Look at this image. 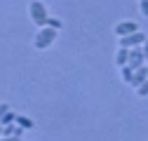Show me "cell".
Wrapping results in <instances>:
<instances>
[{"label": "cell", "instance_id": "cell-10", "mask_svg": "<svg viewBox=\"0 0 148 141\" xmlns=\"http://www.w3.org/2000/svg\"><path fill=\"white\" fill-rule=\"evenodd\" d=\"M45 26H49V28H54V31H61L64 28V24H61V19H54V16H49L47 19V24Z\"/></svg>", "mask_w": 148, "mask_h": 141}, {"label": "cell", "instance_id": "cell-13", "mask_svg": "<svg viewBox=\"0 0 148 141\" xmlns=\"http://www.w3.org/2000/svg\"><path fill=\"white\" fill-rule=\"evenodd\" d=\"M136 94H139V97H148V80H143V82L136 87Z\"/></svg>", "mask_w": 148, "mask_h": 141}, {"label": "cell", "instance_id": "cell-7", "mask_svg": "<svg viewBox=\"0 0 148 141\" xmlns=\"http://www.w3.org/2000/svg\"><path fill=\"white\" fill-rule=\"evenodd\" d=\"M24 129L16 125V122H10V125H3V136H21Z\"/></svg>", "mask_w": 148, "mask_h": 141}, {"label": "cell", "instance_id": "cell-18", "mask_svg": "<svg viewBox=\"0 0 148 141\" xmlns=\"http://www.w3.org/2000/svg\"><path fill=\"white\" fill-rule=\"evenodd\" d=\"M0 136H3V125H0Z\"/></svg>", "mask_w": 148, "mask_h": 141}, {"label": "cell", "instance_id": "cell-6", "mask_svg": "<svg viewBox=\"0 0 148 141\" xmlns=\"http://www.w3.org/2000/svg\"><path fill=\"white\" fill-rule=\"evenodd\" d=\"M143 80H148V68H146V64H143V66H139V68H134V73H132V80H129V85H132L134 90H136V87H139Z\"/></svg>", "mask_w": 148, "mask_h": 141}, {"label": "cell", "instance_id": "cell-17", "mask_svg": "<svg viewBox=\"0 0 148 141\" xmlns=\"http://www.w3.org/2000/svg\"><path fill=\"white\" fill-rule=\"evenodd\" d=\"M7 111H10V106H7V103H0V118H3Z\"/></svg>", "mask_w": 148, "mask_h": 141}, {"label": "cell", "instance_id": "cell-9", "mask_svg": "<svg viewBox=\"0 0 148 141\" xmlns=\"http://www.w3.org/2000/svg\"><path fill=\"white\" fill-rule=\"evenodd\" d=\"M14 122H16V125H19V127H21L24 132H26V129H33V127H35V122H33L31 118H26V115H19V113H16V120H14Z\"/></svg>", "mask_w": 148, "mask_h": 141}, {"label": "cell", "instance_id": "cell-4", "mask_svg": "<svg viewBox=\"0 0 148 141\" xmlns=\"http://www.w3.org/2000/svg\"><path fill=\"white\" fill-rule=\"evenodd\" d=\"M146 64V57H143V52H141V47H132L129 49V59H127V66L129 68H139V66H143Z\"/></svg>", "mask_w": 148, "mask_h": 141}, {"label": "cell", "instance_id": "cell-11", "mask_svg": "<svg viewBox=\"0 0 148 141\" xmlns=\"http://www.w3.org/2000/svg\"><path fill=\"white\" fill-rule=\"evenodd\" d=\"M16 120V113H12V111H7L3 118H0V125H10V122H14Z\"/></svg>", "mask_w": 148, "mask_h": 141}, {"label": "cell", "instance_id": "cell-15", "mask_svg": "<svg viewBox=\"0 0 148 141\" xmlns=\"http://www.w3.org/2000/svg\"><path fill=\"white\" fill-rule=\"evenodd\" d=\"M141 52H143V57H146V64H148V38L143 40V45H141Z\"/></svg>", "mask_w": 148, "mask_h": 141}, {"label": "cell", "instance_id": "cell-2", "mask_svg": "<svg viewBox=\"0 0 148 141\" xmlns=\"http://www.w3.org/2000/svg\"><path fill=\"white\" fill-rule=\"evenodd\" d=\"M28 16H31V21L38 26V28H42L45 24H47V19H49V14H47V7L40 3V0H33V3L28 5Z\"/></svg>", "mask_w": 148, "mask_h": 141}, {"label": "cell", "instance_id": "cell-19", "mask_svg": "<svg viewBox=\"0 0 148 141\" xmlns=\"http://www.w3.org/2000/svg\"><path fill=\"white\" fill-rule=\"evenodd\" d=\"M146 68H148V64H146Z\"/></svg>", "mask_w": 148, "mask_h": 141}, {"label": "cell", "instance_id": "cell-12", "mask_svg": "<svg viewBox=\"0 0 148 141\" xmlns=\"http://www.w3.org/2000/svg\"><path fill=\"white\" fill-rule=\"evenodd\" d=\"M120 70H122V80H125V82L129 85V80H132V73H134V70H132V68H129V66H122Z\"/></svg>", "mask_w": 148, "mask_h": 141}, {"label": "cell", "instance_id": "cell-3", "mask_svg": "<svg viewBox=\"0 0 148 141\" xmlns=\"http://www.w3.org/2000/svg\"><path fill=\"white\" fill-rule=\"evenodd\" d=\"M146 38H148L146 33H141V31H134V33L125 35V38H118V42H120V47H127V49H132V47H141Z\"/></svg>", "mask_w": 148, "mask_h": 141}, {"label": "cell", "instance_id": "cell-1", "mask_svg": "<svg viewBox=\"0 0 148 141\" xmlns=\"http://www.w3.org/2000/svg\"><path fill=\"white\" fill-rule=\"evenodd\" d=\"M57 35H59V31H54L49 26H42V28H38V33H35V38H33V47L35 49H47V47L54 45Z\"/></svg>", "mask_w": 148, "mask_h": 141}, {"label": "cell", "instance_id": "cell-5", "mask_svg": "<svg viewBox=\"0 0 148 141\" xmlns=\"http://www.w3.org/2000/svg\"><path fill=\"white\" fill-rule=\"evenodd\" d=\"M134 31H139V26H136V21H132V19H127V21H120V24H115V35H118V38H125V35L134 33Z\"/></svg>", "mask_w": 148, "mask_h": 141}, {"label": "cell", "instance_id": "cell-16", "mask_svg": "<svg viewBox=\"0 0 148 141\" xmlns=\"http://www.w3.org/2000/svg\"><path fill=\"white\" fill-rule=\"evenodd\" d=\"M0 141H21V136H0Z\"/></svg>", "mask_w": 148, "mask_h": 141}, {"label": "cell", "instance_id": "cell-8", "mask_svg": "<svg viewBox=\"0 0 148 141\" xmlns=\"http://www.w3.org/2000/svg\"><path fill=\"white\" fill-rule=\"evenodd\" d=\"M127 59H129V49L127 47H118V52H115V66H127Z\"/></svg>", "mask_w": 148, "mask_h": 141}, {"label": "cell", "instance_id": "cell-14", "mask_svg": "<svg viewBox=\"0 0 148 141\" xmlns=\"http://www.w3.org/2000/svg\"><path fill=\"white\" fill-rule=\"evenodd\" d=\"M139 10L143 16H148V0H139Z\"/></svg>", "mask_w": 148, "mask_h": 141}]
</instances>
